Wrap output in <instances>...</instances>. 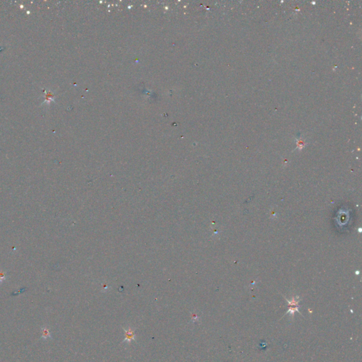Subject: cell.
I'll list each match as a JSON object with an SVG mask.
<instances>
[{
	"mask_svg": "<svg viewBox=\"0 0 362 362\" xmlns=\"http://www.w3.org/2000/svg\"><path fill=\"white\" fill-rule=\"evenodd\" d=\"M45 100L42 104L49 105L52 101H55V96L52 94L51 91H45Z\"/></svg>",
	"mask_w": 362,
	"mask_h": 362,
	"instance_id": "1",
	"label": "cell"
},
{
	"mask_svg": "<svg viewBox=\"0 0 362 362\" xmlns=\"http://www.w3.org/2000/svg\"><path fill=\"white\" fill-rule=\"evenodd\" d=\"M125 331V340L123 341V342H129L133 340V339H135V335L134 334V330H132V328H129L128 329L126 330V329H124Z\"/></svg>",
	"mask_w": 362,
	"mask_h": 362,
	"instance_id": "2",
	"label": "cell"
},
{
	"mask_svg": "<svg viewBox=\"0 0 362 362\" xmlns=\"http://www.w3.org/2000/svg\"><path fill=\"white\" fill-rule=\"evenodd\" d=\"M42 337H43L44 339H47L50 337V332H49V330L47 329V328H43V329H42Z\"/></svg>",
	"mask_w": 362,
	"mask_h": 362,
	"instance_id": "3",
	"label": "cell"
}]
</instances>
